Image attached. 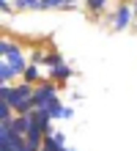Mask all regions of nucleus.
Listing matches in <instances>:
<instances>
[{
	"instance_id": "1",
	"label": "nucleus",
	"mask_w": 137,
	"mask_h": 151,
	"mask_svg": "<svg viewBox=\"0 0 137 151\" xmlns=\"http://www.w3.org/2000/svg\"><path fill=\"white\" fill-rule=\"evenodd\" d=\"M0 99H8L11 102V107L16 113H30L36 107V102H33V88L30 85H19V88H8L3 85V91H0Z\"/></svg>"
},
{
	"instance_id": "5",
	"label": "nucleus",
	"mask_w": 137,
	"mask_h": 151,
	"mask_svg": "<svg viewBox=\"0 0 137 151\" xmlns=\"http://www.w3.org/2000/svg\"><path fill=\"white\" fill-rule=\"evenodd\" d=\"M129 17H132L129 6H123L121 11H118V17H115V28H126V22H129Z\"/></svg>"
},
{
	"instance_id": "7",
	"label": "nucleus",
	"mask_w": 137,
	"mask_h": 151,
	"mask_svg": "<svg viewBox=\"0 0 137 151\" xmlns=\"http://www.w3.org/2000/svg\"><path fill=\"white\" fill-rule=\"evenodd\" d=\"M71 72H69V66H60V63H55V69H52V77H58V80H66Z\"/></svg>"
},
{
	"instance_id": "2",
	"label": "nucleus",
	"mask_w": 137,
	"mask_h": 151,
	"mask_svg": "<svg viewBox=\"0 0 137 151\" xmlns=\"http://www.w3.org/2000/svg\"><path fill=\"white\" fill-rule=\"evenodd\" d=\"M33 102H36V107H41V110H47L49 113V107L55 102H58V96H55V88L47 83V85H39L33 91Z\"/></svg>"
},
{
	"instance_id": "8",
	"label": "nucleus",
	"mask_w": 137,
	"mask_h": 151,
	"mask_svg": "<svg viewBox=\"0 0 137 151\" xmlns=\"http://www.w3.org/2000/svg\"><path fill=\"white\" fill-rule=\"evenodd\" d=\"M71 0H41V8H58V6H69Z\"/></svg>"
},
{
	"instance_id": "9",
	"label": "nucleus",
	"mask_w": 137,
	"mask_h": 151,
	"mask_svg": "<svg viewBox=\"0 0 137 151\" xmlns=\"http://www.w3.org/2000/svg\"><path fill=\"white\" fill-rule=\"evenodd\" d=\"M19 8H41V0H16Z\"/></svg>"
},
{
	"instance_id": "11",
	"label": "nucleus",
	"mask_w": 137,
	"mask_h": 151,
	"mask_svg": "<svg viewBox=\"0 0 137 151\" xmlns=\"http://www.w3.org/2000/svg\"><path fill=\"white\" fill-rule=\"evenodd\" d=\"M36 77H39V69H36V66H27L25 69V80H27V83H33Z\"/></svg>"
},
{
	"instance_id": "10",
	"label": "nucleus",
	"mask_w": 137,
	"mask_h": 151,
	"mask_svg": "<svg viewBox=\"0 0 137 151\" xmlns=\"http://www.w3.org/2000/svg\"><path fill=\"white\" fill-rule=\"evenodd\" d=\"M104 3H107V0H85V6L90 8V11H102Z\"/></svg>"
},
{
	"instance_id": "6",
	"label": "nucleus",
	"mask_w": 137,
	"mask_h": 151,
	"mask_svg": "<svg viewBox=\"0 0 137 151\" xmlns=\"http://www.w3.org/2000/svg\"><path fill=\"white\" fill-rule=\"evenodd\" d=\"M14 74H19V72H16V69H14V66H11V63L6 60V63L0 66V77H3V83H8V80H11Z\"/></svg>"
},
{
	"instance_id": "4",
	"label": "nucleus",
	"mask_w": 137,
	"mask_h": 151,
	"mask_svg": "<svg viewBox=\"0 0 137 151\" xmlns=\"http://www.w3.org/2000/svg\"><path fill=\"white\" fill-rule=\"evenodd\" d=\"M6 58H8V63H11L16 72H25V60H22V52L19 50H14L11 55H6Z\"/></svg>"
},
{
	"instance_id": "3",
	"label": "nucleus",
	"mask_w": 137,
	"mask_h": 151,
	"mask_svg": "<svg viewBox=\"0 0 137 151\" xmlns=\"http://www.w3.org/2000/svg\"><path fill=\"white\" fill-rule=\"evenodd\" d=\"M11 127H14L16 135H27V129H30V115H27V113L22 115V113H19V115L11 121Z\"/></svg>"
}]
</instances>
